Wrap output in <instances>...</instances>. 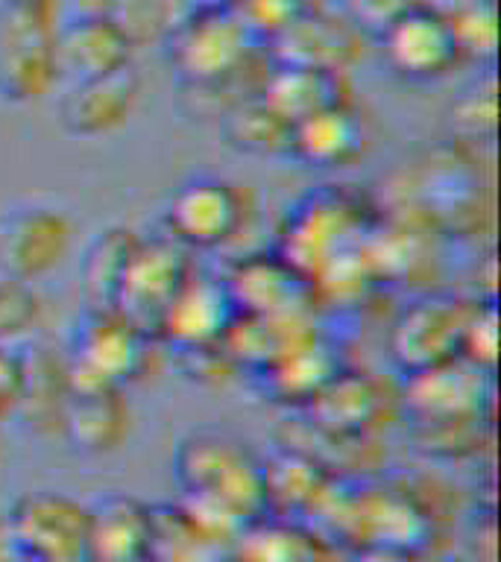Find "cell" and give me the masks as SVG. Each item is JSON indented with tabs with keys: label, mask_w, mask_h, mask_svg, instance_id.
Wrapping results in <instances>:
<instances>
[{
	"label": "cell",
	"mask_w": 501,
	"mask_h": 562,
	"mask_svg": "<svg viewBox=\"0 0 501 562\" xmlns=\"http://www.w3.org/2000/svg\"><path fill=\"white\" fill-rule=\"evenodd\" d=\"M174 474L188 507L205 525L237 539L249 521L267 516L264 457L229 430L202 428L179 442Z\"/></svg>",
	"instance_id": "6da1fadb"
},
{
	"label": "cell",
	"mask_w": 501,
	"mask_h": 562,
	"mask_svg": "<svg viewBox=\"0 0 501 562\" xmlns=\"http://www.w3.org/2000/svg\"><path fill=\"white\" fill-rule=\"evenodd\" d=\"M165 56L185 91L214 97L241 82H261L267 53L232 9L185 12L165 38Z\"/></svg>",
	"instance_id": "7a4b0ae2"
},
{
	"label": "cell",
	"mask_w": 501,
	"mask_h": 562,
	"mask_svg": "<svg viewBox=\"0 0 501 562\" xmlns=\"http://www.w3.org/2000/svg\"><path fill=\"white\" fill-rule=\"evenodd\" d=\"M62 18V0H7L0 7V103H42L59 86Z\"/></svg>",
	"instance_id": "3957f363"
},
{
	"label": "cell",
	"mask_w": 501,
	"mask_h": 562,
	"mask_svg": "<svg viewBox=\"0 0 501 562\" xmlns=\"http://www.w3.org/2000/svg\"><path fill=\"white\" fill-rule=\"evenodd\" d=\"M7 544L30 562H94L88 501L68 492H24L9 507Z\"/></svg>",
	"instance_id": "277c9868"
},
{
	"label": "cell",
	"mask_w": 501,
	"mask_h": 562,
	"mask_svg": "<svg viewBox=\"0 0 501 562\" xmlns=\"http://www.w3.org/2000/svg\"><path fill=\"white\" fill-rule=\"evenodd\" d=\"M149 334L118 307H86L70 334L68 358L74 386H126L147 369Z\"/></svg>",
	"instance_id": "5b68a950"
},
{
	"label": "cell",
	"mask_w": 501,
	"mask_h": 562,
	"mask_svg": "<svg viewBox=\"0 0 501 562\" xmlns=\"http://www.w3.org/2000/svg\"><path fill=\"white\" fill-rule=\"evenodd\" d=\"M74 220L56 202L18 200L0 209V276L12 281L47 279L74 252Z\"/></svg>",
	"instance_id": "8992f818"
},
{
	"label": "cell",
	"mask_w": 501,
	"mask_h": 562,
	"mask_svg": "<svg viewBox=\"0 0 501 562\" xmlns=\"http://www.w3.org/2000/svg\"><path fill=\"white\" fill-rule=\"evenodd\" d=\"M249 202L241 184L223 176L197 173L176 184L165 205V235L182 249H220L246 226Z\"/></svg>",
	"instance_id": "52a82bcc"
},
{
	"label": "cell",
	"mask_w": 501,
	"mask_h": 562,
	"mask_svg": "<svg viewBox=\"0 0 501 562\" xmlns=\"http://www.w3.org/2000/svg\"><path fill=\"white\" fill-rule=\"evenodd\" d=\"M385 68L411 86H434L464 68L466 59L446 21L416 0L372 35Z\"/></svg>",
	"instance_id": "ba28073f"
},
{
	"label": "cell",
	"mask_w": 501,
	"mask_h": 562,
	"mask_svg": "<svg viewBox=\"0 0 501 562\" xmlns=\"http://www.w3.org/2000/svg\"><path fill=\"white\" fill-rule=\"evenodd\" d=\"M191 272L185 249L174 244L170 237L165 235L156 240L138 237V246L126 263L121 288L114 296V307L130 316L132 323H138L141 328L156 331L158 316L165 314L176 290L182 288Z\"/></svg>",
	"instance_id": "9c48e42d"
},
{
	"label": "cell",
	"mask_w": 501,
	"mask_h": 562,
	"mask_svg": "<svg viewBox=\"0 0 501 562\" xmlns=\"http://www.w3.org/2000/svg\"><path fill=\"white\" fill-rule=\"evenodd\" d=\"M367 33L346 21L332 7L316 3L302 18L279 33L272 42L264 44V53L270 61H288V65H311V68H329L349 74V68L367 53Z\"/></svg>",
	"instance_id": "30bf717a"
},
{
	"label": "cell",
	"mask_w": 501,
	"mask_h": 562,
	"mask_svg": "<svg viewBox=\"0 0 501 562\" xmlns=\"http://www.w3.org/2000/svg\"><path fill=\"white\" fill-rule=\"evenodd\" d=\"M141 94H144V79L135 65L103 77L68 82L59 100L62 130L86 140L114 135L135 117Z\"/></svg>",
	"instance_id": "8fae6325"
},
{
	"label": "cell",
	"mask_w": 501,
	"mask_h": 562,
	"mask_svg": "<svg viewBox=\"0 0 501 562\" xmlns=\"http://www.w3.org/2000/svg\"><path fill=\"white\" fill-rule=\"evenodd\" d=\"M475 305L460 299H425L396 323L393 355L404 372H425L448 360H464V334Z\"/></svg>",
	"instance_id": "7c38bea8"
},
{
	"label": "cell",
	"mask_w": 501,
	"mask_h": 562,
	"mask_svg": "<svg viewBox=\"0 0 501 562\" xmlns=\"http://www.w3.org/2000/svg\"><path fill=\"white\" fill-rule=\"evenodd\" d=\"M135 59V44L123 33L118 21L105 12H74L62 18L59 26V70L62 79L103 77L130 68Z\"/></svg>",
	"instance_id": "4fadbf2b"
},
{
	"label": "cell",
	"mask_w": 501,
	"mask_h": 562,
	"mask_svg": "<svg viewBox=\"0 0 501 562\" xmlns=\"http://www.w3.org/2000/svg\"><path fill=\"white\" fill-rule=\"evenodd\" d=\"M369 149V130L355 103H341L308 114L290 132V161L316 170H343L358 165Z\"/></svg>",
	"instance_id": "5bb4252c"
},
{
	"label": "cell",
	"mask_w": 501,
	"mask_h": 562,
	"mask_svg": "<svg viewBox=\"0 0 501 562\" xmlns=\"http://www.w3.org/2000/svg\"><path fill=\"white\" fill-rule=\"evenodd\" d=\"M232 314H235V302L229 296L226 284L191 272L182 288L176 290L165 314L158 316L156 334L182 346L185 351H200L223 337Z\"/></svg>",
	"instance_id": "9a60e30c"
},
{
	"label": "cell",
	"mask_w": 501,
	"mask_h": 562,
	"mask_svg": "<svg viewBox=\"0 0 501 562\" xmlns=\"http://www.w3.org/2000/svg\"><path fill=\"white\" fill-rule=\"evenodd\" d=\"M132 425V404L121 386H74L59 434L86 454H112L126 446Z\"/></svg>",
	"instance_id": "2e32d148"
},
{
	"label": "cell",
	"mask_w": 501,
	"mask_h": 562,
	"mask_svg": "<svg viewBox=\"0 0 501 562\" xmlns=\"http://www.w3.org/2000/svg\"><path fill=\"white\" fill-rule=\"evenodd\" d=\"M349 74L329 68H311V65L270 61L261 79V88H258V97L270 105L272 112H279L281 117L297 123L308 117V114L349 103Z\"/></svg>",
	"instance_id": "e0dca14e"
},
{
	"label": "cell",
	"mask_w": 501,
	"mask_h": 562,
	"mask_svg": "<svg viewBox=\"0 0 501 562\" xmlns=\"http://www.w3.org/2000/svg\"><path fill=\"white\" fill-rule=\"evenodd\" d=\"M232 544L179 501L149 504L147 562H235Z\"/></svg>",
	"instance_id": "ac0fdd59"
},
{
	"label": "cell",
	"mask_w": 501,
	"mask_h": 562,
	"mask_svg": "<svg viewBox=\"0 0 501 562\" xmlns=\"http://www.w3.org/2000/svg\"><path fill=\"white\" fill-rule=\"evenodd\" d=\"M334 486V477L323 472L314 460L293 448L264 457V507L267 516L288 521H311L323 498Z\"/></svg>",
	"instance_id": "d6986e66"
},
{
	"label": "cell",
	"mask_w": 501,
	"mask_h": 562,
	"mask_svg": "<svg viewBox=\"0 0 501 562\" xmlns=\"http://www.w3.org/2000/svg\"><path fill=\"white\" fill-rule=\"evenodd\" d=\"M70 393L74 381L65 355H56L47 346H35L21 355V390L15 413L26 422V428L38 434H59Z\"/></svg>",
	"instance_id": "ffe728a7"
},
{
	"label": "cell",
	"mask_w": 501,
	"mask_h": 562,
	"mask_svg": "<svg viewBox=\"0 0 501 562\" xmlns=\"http://www.w3.org/2000/svg\"><path fill=\"white\" fill-rule=\"evenodd\" d=\"M94 562L147 560L149 504L130 492H105L88 501Z\"/></svg>",
	"instance_id": "44dd1931"
},
{
	"label": "cell",
	"mask_w": 501,
	"mask_h": 562,
	"mask_svg": "<svg viewBox=\"0 0 501 562\" xmlns=\"http://www.w3.org/2000/svg\"><path fill=\"white\" fill-rule=\"evenodd\" d=\"M235 562H341L337 548L316 527L288 518H255L232 544Z\"/></svg>",
	"instance_id": "7402d4cb"
},
{
	"label": "cell",
	"mask_w": 501,
	"mask_h": 562,
	"mask_svg": "<svg viewBox=\"0 0 501 562\" xmlns=\"http://www.w3.org/2000/svg\"><path fill=\"white\" fill-rule=\"evenodd\" d=\"M293 123L272 112L261 97H246L223 114V135L229 147L258 158H288Z\"/></svg>",
	"instance_id": "603a6c76"
},
{
	"label": "cell",
	"mask_w": 501,
	"mask_h": 562,
	"mask_svg": "<svg viewBox=\"0 0 501 562\" xmlns=\"http://www.w3.org/2000/svg\"><path fill=\"white\" fill-rule=\"evenodd\" d=\"M138 232H132V228L112 226L88 244L86 261H82V284H86L88 305L114 307V296L121 288L126 263L138 246Z\"/></svg>",
	"instance_id": "cb8c5ba5"
},
{
	"label": "cell",
	"mask_w": 501,
	"mask_h": 562,
	"mask_svg": "<svg viewBox=\"0 0 501 562\" xmlns=\"http://www.w3.org/2000/svg\"><path fill=\"white\" fill-rule=\"evenodd\" d=\"M437 12L455 35L466 65L478 61L492 68L499 47V12L496 0H422Z\"/></svg>",
	"instance_id": "d4e9b609"
},
{
	"label": "cell",
	"mask_w": 501,
	"mask_h": 562,
	"mask_svg": "<svg viewBox=\"0 0 501 562\" xmlns=\"http://www.w3.org/2000/svg\"><path fill=\"white\" fill-rule=\"evenodd\" d=\"M185 12L188 9L182 0H112L105 15L118 21V26L130 35V42L138 50L147 44H165Z\"/></svg>",
	"instance_id": "484cf974"
},
{
	"label": "cell",
	"mask_w": 501,
	"mask_h": 562,
	"mask_svg": "<svg viewBox=\"0 0 501 562\" xmlns=\"http://www.w3.org/2000/svg\"><path fill=\"white\" fill-rule=\"evenodd\" d=\"M42 323V302L35 296L33 284L12 281L0 276V346L15 349Z\"/></svg>",
	"instance_id": "4316f807"
},
{
	"label": "cell",
	"mask_w": 501,
	"mask_h": 562,
	"mask_svg": "<svg viewBox=\"0 0 501 562\" xmlns=\"http://www.w3.org/2000/svg\"><path fill=\"white\" fill-rule=\"evenodd\" d=\"M311 7H316V0H235L232 12L258 42L267 44Z\"/></svg>",
	"instance_id": "83f0119b"
},
{
	"label": "cell",
	"mask_w": 501,
	"mask_h": 562,
	"mask_svg": "<svg viewBox=\"0 0 501 562\" xmlns=\"http://www.w3.org/2000/svg\"><path fill=\"white\" fill-rule=\"evenodd\" d=\"M452 121L469 138H487L496 135V77L487 74V79L475 82L452 109Z\"/></svg>",
	"instance_id": "f1b7e54d"
},
{
	"label": "cell",
	"mask_w": 501,
	"mask_h": 562,
	"mask_svg": "<svg viewBox=\"0 0 501 562\" xmlns=\"http://www.w3.org/2000/svg\"><path fill=\"white\" fill-rule=\"evenodd\" d=\"M413 3L416 0H332V9L372 38L381 26L390 24L399 12Z\"/></svg>",
	"instance_id": "f546056e"
},
{
	"label": "cell",
	"mask_w": 501,
	"mask_h": 562,
	"mask_svg": "<svg viewBox=\"0 0 501 562\" xmlns=\"http://www.w3.org/2000/svg\"><path fill=\"white\" fill-rule=\"evenodd\" d=\"M18 390H21V355L0 346V419L15 413Z\"/></svg>",
	"instance_id": "4dcf8cb0"
},
{
	"label": "cell",
	"mask_w": 501,
	"mask_h": 562,
	"mask_svg": "<svg viewBox=\"0 0 501 562\" xmlns=\"http://www.w3.org/2000/svg\"><path fill=\"white\" fill-rule=\"evenodd\" d=\"M352 562H428L422 551H408V548H387V544H369L355 551Z\"/></svg>",
	"instance_id": "1f68e13d"
},
{
	"label": "cell",
	"mask_w": 501,
	"mask_h": 562,
	"mask_svg": "<svg viewBox=\"0 0 501 562\" xmlns=\"http://www.w3.org/2000/svg\"><path fill=\"white\" fill-rule=\"evenodd\" d=\"M188 12H209V9H232L235 0H182Z\"/></svg>",
	"instance_id": "d6a6232c"
},
{
	"label": "cell",
	"mask_w": 501,
	"mask_h": 562,
	"mask_svg": "<svg viewBox=\"0 0 501 562\" xmlns=\"http://www.w3.org/2000/svg\"><path fill=\"white\" fill-rule=\"evenodd\" d=\"M74 12H109L112 0H70Z\"/></svg>",
	"instance_id": "836d02e7"
},
{
	"label": "cell",
	"mask_w": 501,
	"mask_h": 562,
	"mask_svg": "<svg viewBox=\"0 0 501 562\" xmlns=\"http://www.w3.org/2000/svg\"><path fill=\"white\" fill-rule=\"evenodd\" d=\"M0 562H30V560H21V557H12V553H9V560H0Z\"/></svg>",
	"instance_id": "e575fe53"
},
{
	"label": "cell",
	"mask_w": 501,
	"mask_h": 562,
	"mask_svg": "<svg viewBox=\"0 0 501 562\" xmlns=\"http://www.w3.org/2000/svg\"><path fill=\"white\" fill-rule=\"evenodd\" d=\"M3 3H7V0H0V7H3Z\"/></svg>",
	"instance_id": "d590c367"
},
{
	"label": "cell",
	"mask_w": 501,
	"mask_h": 562,
	"mask_svg": "<svg viewBox=\"0 0 501 562\" xmlns=\"http://www.w3.org/2000/svg\"><path fill=\"white\" fill-rule=\"evenodd\" d=\"M141 562H147V560H141Z\"/></svg>",
	"instance_id": "8d00e7d4"
},
{
	"label": "cell",
	"mask_w": 501,
	"mask_h": 562,
	"mask_svg": "<svg viewBox=\"0 0 501 562\" xmlns=\"http://www.w3.org/2000/svg\"><path fill=\"white\" fill-rule=\"evenodd\" d=\"M0 209H3V205H0Z\"/></svg>",
	"instance_id": "74e56055"
}]
</instances>
